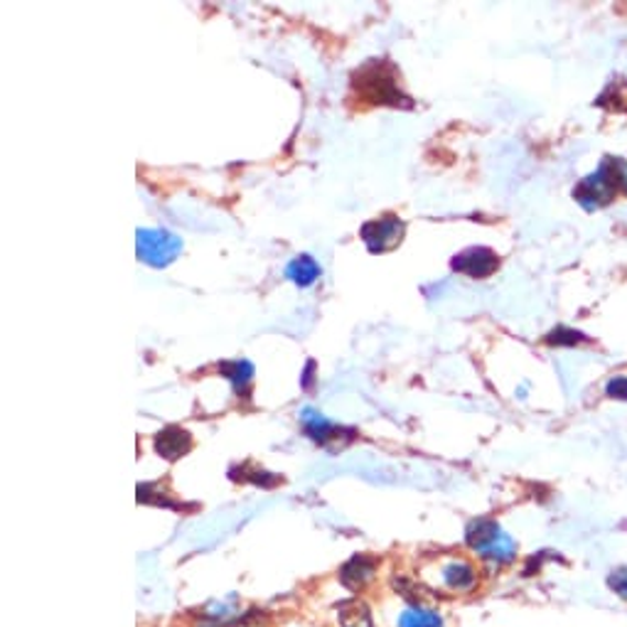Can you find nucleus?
<instances>
[{
    "label": "nucleus",
    "mask_w": 627,
    "mask_h": 627,
    "mask_svg": "<svg viewBox=\"0 0 627 627\" xmlns=\"http://www.w3.org/2000/svg\"><path fill=\"white\" fill-rule=\"evenodd\" d=\"M353 91L375 106H394V109L413 106L409 94H403L399 87L397 69L389 60H371L365 67H359L353 77Z\"/></svg>",
    "instance_id": "1"
},
{
    "label": "nucleus",
    "mask_w": 627,
    "mask_h": 627,
    "mask_svg": "<svg viewBox=\"0 0 627 627\" xmlns=\"http://www.w3.org/2000/svg\"><path fill=\"white\" fill-rule=\"evenodd\" d=\"M465 544L493 563H509L517 554L512 537L499 529L493 519H475L467 525Z\"/></svg>",
    "instance_id": "2"
},
{
    "label": "nucleus",
    "mask_w": 627,
    "mask_h": 627,
    "mask_svg": "<svg viewBox=\"0 0 627 627\" xmlns=\"http://www.w3.org/2000/svg\"><path fill=\"white\" fill-rule=\"evenodd\" d=\"M183 241L173 231L165 229H138L136 231V253L143 263L153 269H165L180 257Z\"/></svg>",
    "instance_id": "3"
},
{
    "label": "nucleus",
    "mask_w": 627,
    "mask_h": 627,
    "mask_svg": "<svg viewBox=\"0 0 627 627\" xmlns=\"http://www.w3.org/2000/svg\"><path fill=\"white\" fill-rule=\"evenodd\" d=\"M403 234H407V225H403L397 215H385L381 219L367 221L363 227V239L371 253H385L397 249L403 239Z\"/></svg>",
    "instance_id": "4"
},
{
    "label": "nucleus",
    "mask_w": 627,
    "mask_h": 627,
    "mask_svg": "<svg viewBox=\"0 0 627 627\" xmlns=\"http://www.w3.org/2000/svg\"><path fill=\"white\" fill-rule=\"evenodd\" d=\"M301 423H303V431L307 439L315 441L317 445H345L347 441H353L357 435L355 429L337 426V423L327 421L315 409H305L301 413Z\"/></svg>",
    "instance_id": "5"
},
{
    "label": "nucleus",
    "mask_w": 627,
    "mask_h": 627,
    "mask_svg": "<svg viewBox=\"0 0 627 627\" xmlns=\"http://www.w3.org/2000/svg\"><path fill=\"white\" fill-rule=\"evenodd\" d=\"M439 583L451 593H471L480 583V573L465 559H451L441 563L439 569Z\"/></svg>",
    "instance_id": "6"
},
{
    "label": "nucleus",
    "mask_w": 627,
    "mask_h": 627,
    "mask_svg": "<svg viewBox=\"0 0 627 627\" xmlns=\"http://www.w3.org/2000/svg\"><path fill=\"white\" fill-rule=\"evenodd\" d=\"M576 199H579V205L586 209V212H593L595 207H601V205H608V202L618 195V190H615V185L610 183V177L603 173V170L598 167L595 170L593 175H588L586 180H581L579 187H576Z\"/></svg>",
    "instance_id": "7"
},
{
    "label": "nucleus",
    "mask_w": 627,
    "mask_h": 627,
    "mask_svg": "<svg viewBox=\"0 0 627 627\" xmlns=\"http://www.w3.org/2000/svg\"><path fill=\"white\" fill-rule=\"evenodd\" d=\"M451 269L473 275V279H487V275H493L499 269V257L493 249L485 247L465 249L458 257H453Z\"/></svg>",
    "instance_id": "8"
},
{
    "label": "nucleus",
    "mask_w": 627,
    "mask_h": 627,
    "mask_svg": "<svg viewBox=\"0 0 627 627\" xmlns=\"http://www.w3.org/2000/svg\"><path fill=\"white\" fill-rule=\"evenodd\" d=\"M155 453L163 455L165 461H177L183 458L185 453L193 451V435L180 426H165L161 433L155 435Z\"/></svg>",
    "instance_id": "9"
},
{
    "label": "nucleus",
    "mask_w": 627,
    "mask_h": 627,
    "mask_svg": "<svg viewBox=\"0 0 627 627\" xmlns=\"http://www.w3.org/2000/svg\"><path fill=\"white\" fill-rule=\"evenodd\" d=\"M371 576H375V561H371L369 556L349 559L343 566V571H339V581L345 583V588H353V591L367 586Z\"/></svg>",
    "instance_id": "10"
},
{
    "label": "nucleus",
    "mask_w": 627,
    "mask_h": 627,
    "mask_svg": "<svg viewBox=\"0 0 627 627\" xmlns=\"http://www.w3.org/2000/svg\"><path fill=\"white\" fill-rule=\"evenodd\" d=\"M219 375L229 377L231 387L239 397L249 394V385L253 379V365L247 363V359H237V363H219Z\"/></svg>",
    "instance_id": "11"
},
{
    "label": "nucleus",
    "mask_w": 627,
    "mask_h": 627,
    "mask_svg": "<svg viewBox=\"0 0 627 627\" xmlns=\"http://www.w3.org/2000/svg\"><path fill=\"white\" fill-rule=\"evenodd\" d=\"M285 275L298 285V289H307L317 279H321V266L311 257H298L289 266H285Z\"/></svg>",
    "instance_id": "12"
},
{
    "label": "nucleus",
    "mask_w": 627,
    "mask_h": 627,
    "mask_svg": "<svg viewBox=\"0 0 627 627\" xmlns=\"http://www.w3.org/2000/svg\"><path fill=\"white\" fill-rule=\"evenodd\" d=\"M337 615H339V625L343 627H371L369 605L363 601L339 603Z\"/></svg>",
    "instance_id": "13"
},
{
    "label": "nucleus",
    "mask_w": 627,
    "mask_h": 627,
    "mask_svg": "<svg viewBox=\"0 0 627 627\" xmlns=\"http://www.w3.org/2000/svg\"><path fill=\"white\" fill-rule=\"evenodd\" d=\"M399 627H443V618L429 608H409L401 613Z\"/></svg>",
    "instance_id": "14"
},
{
    "label": "nucleus",
    "mask_w": 627,
    "mask_h": 627,
    "mask_svg": "<svg viewBox=\"0 0 627 627\" xmlns=\"http://www.w3.org/2000/svg\"><path fill=\"white\" fill-rule=\"evenodd\" d=\"M601 170L610 177L618 193H627V161H623V158H605Z\"/></svg>",
    "instance_id": "15"
},
{
    "label": "nucleus",
    "mask_w": 627,
    "mask_h": 627,
    "mask_svg": "<svg viewBox=\"0 0 627 627\" xmlns=\"http://www.w3.org/2000/svg\"><path fill=\"white\" fill-rule=\"evenodd\" d=\"M583 339H586V335L571 331V327H556V331L547 337V343L554 347H573L583 343Z\"/></svg>",
    "instance_id": "16"
},
{
    "label": "nucleus",
    "mask_w": 627,
    "mask_h": 627,
    "mask_svg": "<svg viewBox=\"0 0 627 627\" xmlns=\"http://www.w3.org/2000/svg\"><path fill=\"white\" fill-rule=\"evenodd\" d=\"M610 588L620 595L623 601H627V569H618V571H613L610 573Z\"/></svg>",
    "instance_id": "17"
},
{
    "label": "nucleus",
    "mask_w": 627,
    "mask_h": 627,
    "mask_svg": "<svg viewBox=\"0 0 627 627\" xmlns=\"http://www.w3.org/2000/svg\"><path fill=\"white\" fill-rule=\"evenodd\" d=\"M605 391H608V397H613V399H627V377L610 379Z\"/></svg>",
    "instance_id": "18"
},
{
    "label": "nucleus",
    "mask_w": 627,
    "mask_h": 627,
    "mask_svg": "<svg viewBox=\"0 0 627 627\" xmlns=\"http://www.w3.org/2000/svg\"><path fill=\"white\" fill-rule=\"evenodd\" d=\"M315 387V363L311 359V363L305 365V375H303V389L305 391H313Z\"/></svg>",
    "instance_id": "19"
}]
</instances>
